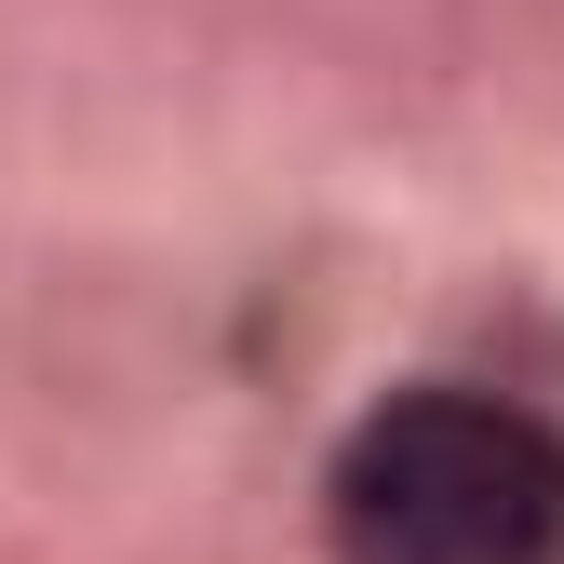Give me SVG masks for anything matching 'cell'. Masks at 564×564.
Listing matches in <instances>:
<instances>
[{
    "mask_svg": "<svg viewBox=\"0 0 564 564\" xmlns=\"http://www.w3.org/2000/svg\"><path fill=\"white\" fill-rule=\"evenodd\" d=\"M336 564H564V444L498 390H390L336 444Z\"/></svg>",
    "mask_w": 564,
    "mask_h": 564,
    "instance_id": "obj_1",
    "label": "cell"
}]
</instances>
